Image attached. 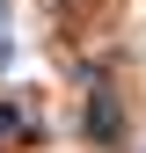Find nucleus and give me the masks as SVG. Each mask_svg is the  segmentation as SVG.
I'll use <instances>...</instances> for the list:
<instances>
[{"instance_id": "nucleus-1", "label": "nucleus", "mask_w": 146, "mask_h": 153, "mask_svg": "<svg viewBox=\"0 0 146 153\" xmlns=\"http://www.w3.org/2000/svg\"><path fill=\"white\" fill-rule=\"evenodd\" d=\"M88 131H95L102 146H117V95H110V88H95V109H88Z\"/></svg>"}, {"instance_id": "nucleus-2", "label": "nucleus", "mask_w": 146, "mask_h": 153, "mask_svg": "<svg viewBox=\"0 0 146 153\" xmlns=\"http://www.w3.org/2000/svg\"><path fill=\"white\" fill-rule=\"evenodd\" d=\"M0 59H7V0H0Z\"/></svg>"}]
</instances>
